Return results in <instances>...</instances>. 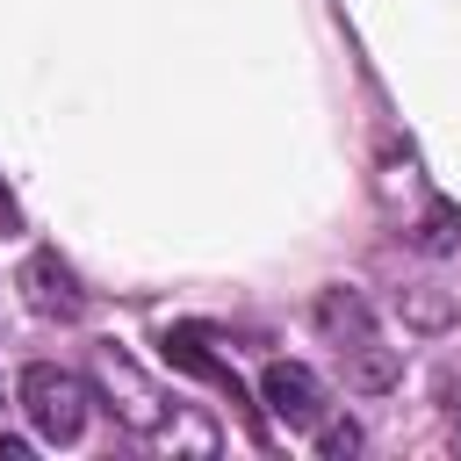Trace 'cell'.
I'll use <instances>...</instances> for the list:
<instances>
[{
  "instance_id": "obj_8",
  "label": "cell",
  "mask_w": 461,
  "mask_h": 461,
  "mask_svg": "<svg viewBox=\"0 0 461 461\" xmlns=\"http://www.w3.org/2000/svg\"><path fill=\"white\" fill-rule=\"evenodd\" d=\"M22 454H29V439H14V432H7V439H0V461H22Z\"/></svg>"
},
{
  "instance_id": "obj_3",
  "label": "cell",
  "mask_w": 461,
  "mask_h": 461,
  "mask_svg": "<svg viewBox=\"0 0 461 461\" xmlns=\"http://www.w3.org/2000/svg\"><path fill=\"white\" fill-rule=\"evenodd\" d=\"M94 396H108V411H115V425H122V432H137V439H173L158 389H151V382H144L115 346H101V360H94Z\"/></svg>"
},
{
  "instance_id": "obj_7",
  "label": "cell",
  "mask_w": 461,
  "mask_h": 461,
  "mask_svg": "<svg viewBox=\"0 0 461 461\" xmlns=\"http://www.w3.org/2000/svg\"><path fill=\"white\" fill-rule=\"evenodd\" d=\"M317 454H324V461H346V454H360V425H353V418H339V425H317Z\"/></svg>"
},
{
  "instance_id": "obj_4",
  "label": "cell",
  "mask_w": 461,
  "mask_h": 461,
  "mask_svg": "<svg viewBox=\"0 0 461 461\" xmlns=\"http://www.w3.org/2000/svg\"><path fill=\"white\" fill-rule=\"evenodd\" d=\"M259 403H267V418L288 425V432H317V425H324V382H317V367H303V360H267V367H259Z\"/></svg>"
},
{
  "instance_id": "obj_1",
  "label": "cell",
  "mask_w": 461,
  "mask_h": 461,
  "mask_svg": "<svg viewBox=\"0 0 461 461\" xmlns=\"http://www.w3.org/2000/svg\"><path fill=\"white\" fill-rule=\"evenodd\" d=\"M310 324L331 339V353H339V367H346V382L353 389H367V396H382V389H396V375H403V360H396V346L382 339V324H375V310H367V295L360 288H324L317 303H310Z\"/></svg>"
},
{
  "instance_id": "obj_6",
  "label": "cell",
  "mask_w": 461,
  "mask_h": 461,
  "mask_svg": "<svg viewBox=\"0 0 461 461\" xmlns=\"http://www.w3.org/2000/svg\"><path fill=\"white\" fill-rule=\"evenodd\" d=\"M166 360H173V367H187V375H209V382H223V389L238 396V375H230V360H216V353H202V331H194V324H180V331H166Z\"/></svg>"
},
{
  "instance_id": "obj_5",
  "label": "cell",
  "mask_w": 461,
  "mask_h": 461,
  "mask_svg": "<svg viewBox=\"0 0 461 461\" xmlns=\"http://www.w3.org/2000/svg\"><path fill=\"white\" fill-rule=\"evenodd\" d=\"M22 303H29L36 317H58V324H72V317L86 310V295H79V281H72V267H65L58 252H29V259H22Z\"/></svg>"
},
{
  "instance_id": "obj_2",
  "label": "cell",
  "mask_w": 461,
  "mask_h": 461,
  "mask_svg": "<svg viewBox=\"0 0 461 461\" xmlns=\"http://www.w3.org/2000/svg\"><path fill=\"white\" fill-rule=\"evenodd\" d=\"M14 396H22V411H29V425H36V439H50V447H72L79 432H86V418H94V382L86 375H72V367H58V360H29L22 367V382H14Z\"/></svg>"
}]
</instances>
